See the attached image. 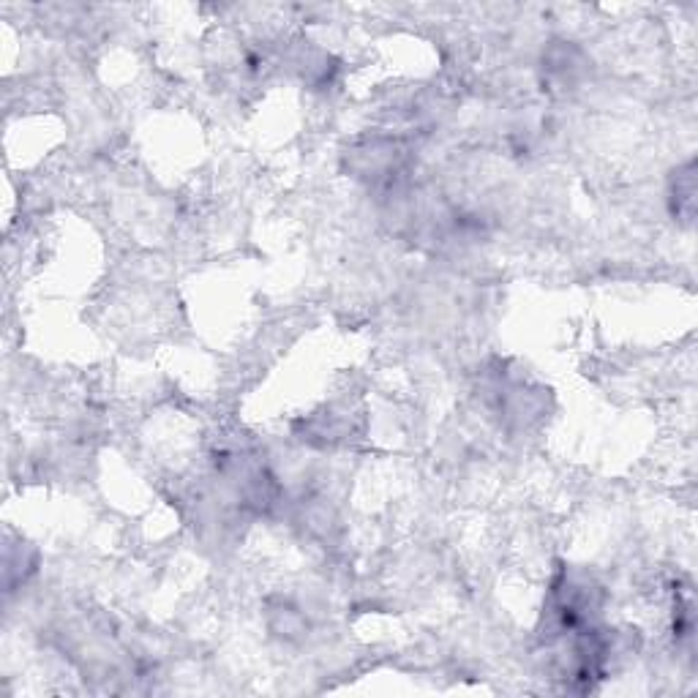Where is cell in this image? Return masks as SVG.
Here are the masks:
<instances>
[{"label":"cell","instance_id":"cell-1","mask_svg":"<svg viewBox=\"0 0 698 698\" xmlns=\"http://www.w3.org/2000/svg\"><path fill=\"white\" fill-rule=\"evenodd\" d=\"M671 210L685 224L693 221V213H696V167H693V161L679 167L671 178Z\"/></svg>","mask_w":698,"mask_h":698}]
</instances>
